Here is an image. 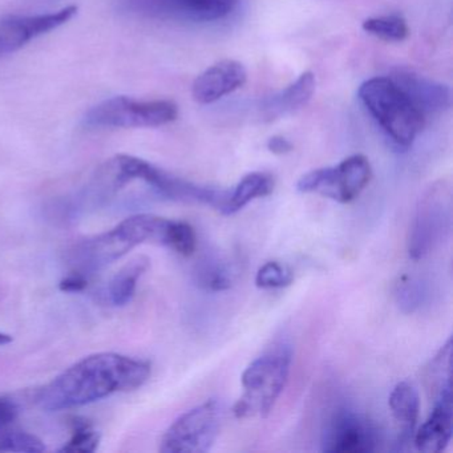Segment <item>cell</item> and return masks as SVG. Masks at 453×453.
I'll return each mask as SVG.
<instances>
[{"mask_svg":"<svg viewBox=\"0 0 453 453\" xmlns=\"http://www.w3.org/2000/svg\"><path fill=\"white\" fill-rule=\"evenodd\" d=\"M152 367L147 360L115 352L89 355L63 371L39 391L43 410L62 411L91 404L118 392L147 383Z\"/></svg>","mask_w":453,"mask_h":453,"instance_id":"obj_1","label":"cell"},{"mask_svg":"<svg viewBox=\"0 0 453 453\" xmlns=\"http://www.w3.org/2000/svg\"><path fill=\"white\" fill-rule=\"evenodd\" d=\"M169 219L153 214H136L94 237L79 241L67 253L73 273L88 277L100 272L145 242L164 245Z\"/></svg>","mask_w":453,"mask_h":453,"instance_id":"obj_2","label":"cell"},{"mask_svg":"<svg viewBox=\"0 0 453 453\" xmlns=\"http://www.w3.org/2000/svg\"><path fill=\"white\" fill-rule=\"evenodd\" d=\"M381 131L399 148H410L423 131L426 116L392 78L365 81L357 91Z\"/></svg>","mask_w":453,"mask_h":453,"instance_id":"obj_3","label":"cell"},{"mask_svg":"<svg viewBox=\"0 0 453 453\" xmlns=\"http://www.w3.org/2000/svg\"><path fill=\"white\" fill-rule=\"evenodd\" d=\"M291 362L293 349L285 342L256 357L243 371V394L233 407L235 418H266L285 389Z\"/></svg>","mask_w":453,"mask_h":453,"instance_id":"obj_4","label":"cell"},{"mask_svg":"<svg viewBox=\"0 0 453 453\" xmlns=\"http://www.w3.org/2000/svg\"><path fill=\"white\" fill-rule=\"evenodd\" d=\"M179 108L171 100H140L116 96L92 107L84 126L99 129L157 128L173 123Z\"/></svg>","mask_w":453,"mask_h":453,"instance_id":"obj_5","label":"cell"},{"mask_svg":"<svg viewBox=\"0 0 453 453\" xmlns=\"http://www.w3.org/2000/svg\"><path fill=\"white\" fill-rule=\"evenodd\" d=\"M452 229V190L445 181L431 185L416 206L408 234V254L418 261L444 242Z\"/></svg>","mask_w":453,"mask_h":453,"instance_id":"obj_6","label":"cell"},{"mask_svg":"<svg viewBox=\"0 0 453 453\" xmlns=\"http://www.w3.org/2000/svg\"><path fill=\"white\" fill-rule=\"evenodd\" d=\"M221 421V404L214 399L187 411L163 434L160 452H208L219 436Z\"/></svg>","mask_w":453,"mask_h":453,"instance_id":"obj_7","label":"cell"},{"mask_svg":"<svg viewBox=\"0 0 453 453\" xmlns=\"http://www.w3.org/2000/svg\"><path fill=\"white\" fill-rule=\"evenodd\" d=\"M371 165L367 157L354 155L333 168H319L303 174L296 182L301 193H315L335 203L354 201L371 180Z\"/></svg>","mask_w":453,"mask_h":453,"instance_id":"obj_8","label":"cell"},{"mask_svg":"<svg viewBox=\"0 0 453 453\" xmlns=\"http://www.w3.org/2000/svg\"><path fill=\"white\" fill-rule=\"evenodd\" d=\"M381 434L372 420L351 410L338 408L326 421L320 449L328 453H367L380 448Z\"/></svg>","mask_w":453,"mask_h":453,"instance_id":"obj_9","label":"cell"},{"mask_svg":"<svg viewBox=\"0 0 453 453\" xmlns=\"http://www.w3.org/2000/svg\"><path fill=\"white\" fill-rule=\"evenodd\" d=\"M237 0H121V9L158 19L211 23L232 14Z\"/></svg>","mask_w":453,"mask_h":453,"instance_id":"obj_10","label":"cell"},{"mask_svg":"<svg viewBox=\"0 0 453 453\" xmlns=\"http://www.w3.org/2000/svg\"><path fill=\"white\" fill-rule=\"evenodd\" d=\"M76 14L78 7L67 6L49 14L0 18V58L14 54L35 39L62 27Z\"/></svg>","mask_w":453,"mask_h":453,"instance_id":"obj_11","label":"cell"},{"mask_svg":"<svg viewBox=\"0 0 453 453\" xmlns=\"http://www.w3.org/2000/svg\"><path fill=\"white\" fill-rule=\"evenodd\" d=\"M248 81V71L242 63L222 60L203 71L192 87V96L198 104H211L238 91Z\"/></svg>","mask_w":453,"mask_h":453,"instance_id":"obj_12","label":"cell"},{"mask_svg":"<svg viewBox=\"0 0 453 453\" xmlns=\"http://www.w3.org/2000/svg\"><path fill=\"white\" fill-rule=\"evenodd\" d=\"M453 396L452 391L445 392L434 400V410L428 418L413 434V445L418 452H442L452 439Z\"/></svg>","mask_w":453,"mask_h":453,"instance_id":"obj_13","label":"cell"},{"mask_svg":"<svg viewBox=\"0 0 453 453\" xmlns=\"http://www.w3.org/2000/svg\"><path fill=\"white\" fill-rule=\"evenodd\" d=\"M315 75L310 71L302 73L290 86L261 103L259 116L264 121H275L293 115L306 107L315 92Z\"/></svg>","mask_w":453,"mask_h":453,"instance_id":"obj_14","label":"cell"},{"mask_svg":"<svg viewBox=\"0 0 453 453\" xmlns=\"http://www.w3.org/2000/svg\"><path fill=\"white\" fill-rule=\"evenodd\" d=\"M389 78L404 89L424 116L442 112L450 107L449 88L442 84L410 71H397Z\"/></svg>","mask_w":453,"mask_h":453,"instance_id":"obj_15","label":"cell"},{"mask_svg":"<svg viewBox=\"0 0 453 453\" xmlns=\"http://www.w3.org/2000/svg\"><path fill=\"white\" fill-rule=\"evenodd\" d=\"M388 405L392 418L399 428L396 449H407V445L412 442L420 412L418 389L410 381H400L389 394Z\"/></svg>","mask_w":453,"mask_h":453,"instance_id":"obj_16","label":"cell"},{"mask_svg":"<svg viewBox=\"0 0 453 453\" xmlns=\"http://www.w3.org/2000/svg\"><path fill=\"white\" fill-rule=\"evenodd\" d=\"M273 190L274 179L269 173L253 172L246 174L234 189L229 190L226 201L219 211L225 216H233L242 211L251 201L272 195Z\"/></svg>","mask_w":453,"mask_h":453,"instance_id":"obj_17","label":"cell"},{"mask_svg":"<svg viewBox=\"0 0 453 453\" xmlns=\"http://www.w3.org/2000/svg\"><path fill=\"white\" fill-rule=\"evenodd\" d=\"M150 262L147 257H137L111 280L107 288V298L111 304L121 307L132 301L136 293L137 283L150 267Z\"/></svg>","mask_w":453,"mask_h":453,"instance_id":"obj_18","label":"cell"},{"mask_svg":"<svg viewBox=\"0 0 453 453\" xmlns=\"http://www.w3.org/2000/svg\"><path fill=\"white\" fill-rule=\"evenodd\" d=\"M452 349L449 338L424 370V386L432 402L440 395L452 391Z\"/></svg>","mask_w":453,"mask_h":453,"instance_id":"obj_19","label":"cell"},{"mask_svg":"<svg viewBox=\"0 0 453 453\" xmlns=\"http://www.w3.org/2000/svg\"><path fill=\"white\" fill-rule=\"evenodd\" d=\"M195 280L197 286L208 291L229 290L233 285L232 267L219 257L206 256L195 267Z\"/></svg>","mask_w":453,"mask_h":453,"instance_id":"obj_20","label":"cell"},{"mask_svg":"<svg viewBox=\"0 0 453 453\" xmlns=\"http://www.w3.org/2000/svg\"><path fill=\"white\" fill-rule=\"evenodd\" d=\"M362 27L370 35L392 43L405 41L410 34L407 22L399 15L368 18L363 22Z\"/></svg>","mask_w":453,"mask_h":453,"instance_id":"obj_21","label":"cell"},{"mask_svg":"<svg viewBox=\"0 0 453 453\" xmlns=\"http://www.w3.org/2000/svg\"><path fill=\"white\" fill-rule=\"evenodd\" d=\"M164 246L182 257H190L197 248V235L187 222L171 221L166 227Z\"/></svg>","mask_w":453,"mask_h":453,"instance_id":"obj_22","label":"cell"},{"mask_svg":"<svg viewBox=\"0 0 453 453\" xmlns=\"http://www.w3.org/2000/svg\"><path fill=\"white\" fill-rule=\"evenodd\" d=\"M100 434L88 421L75 418L73 421V434L70 440L60 448V452L89 453L95 452L99 447Z\"/></svg>","mask_w":453,"mask_h":453,"instance_id":"obj_23","label":"cell"},{"mask_svg":"<svg viewBox=\"0 0 453 453\" xmlns=\"http://www.w3.org/2000/svg\"><path fill=\"white\" fill-rule=\"evenodd\" d=\"M43 441L35 434L22 431L0 429V452H44Z\"/></svg>","mask_w":453,"mask_h":453,"instance_id":"obj_24","label":"cell"},{"mask_svg":"<svg viewBox=\"0 0 453 453\" xmlns=\"http://www.w3.org/2000/svg\"><path fill=\"white\" fill-rule=\"evenodd\" d=\"M293 280L294 275L291 270L277 261L262 265L256 275V286L262 290L288 288Z\"/></svg>","mask_w":453,"mask_h":453,"instance_id":"obj_25","label":"cell"},{"mask_svg":"<svg viewBox=\"0 0 453 453\" xmlns=\"http://www.w3.org/2000/svg\"><path fill=\"white\" fill-rule=\"evenodd\" d=\"M396 303L405 314L416 311L423 303L424 290L418 280L404 277L399 280L395 291Z\"/></svg>","mask_w":453,"mask_h":453,"instance_id":"obj_26","label":"cell"},{"mask_svg":"<svg viewBox=\"0 0 453 453\" xmlns=\"http://www.w3.org/2000/svg\"><path fill=\"white\" fill-rule=\"evenodd\" d=\"M19 408L9 397L0 396V429L7 428L18 418Z\"/></svg>","mask_w":453,"mask_h":453,"instance_id":"obj_27","label":"cell"},{"mask_svg":"<svg viewBox=\"0 0 453 453\" xmlns=\"http://www.w3.org/2000/svg\"><path fill=\"white\" fill-rule=\"evenodd\" d=\"M88 286V280L84 275L73 273V274L65 277L59 283V288L65 293H81Z\"/></svg>","mask_w":453,"mask_h":453,"instance_id":"obj_28","label":"cell"},{"mask_svg":"<svg viewBox=\"0 0 453 453\" xmlns=\"http://www.w3.org/2000/svg\"><path fill=\"white\" fill-rule=\"evenodd\" d=\"M267 150H269L273 155H288V153L293 150V144H291L286 137L273 136L270 137L269 142H267Z\"/></svg>","mask_w":453,"mask_h":453,"instance_id":"obj_29","label":"cell"},{"mask_svg":"<svg viewBox=\"0 0 453 453\" xmlns=\"http://www.w3.org/2000/svg\"><path fill=\"white\" fill-rule=\"evenodd\" d=\"M12 335H9V334L0 333V346H4V344L12 343Z\"/></svg>","mask_w":453,"mask_h":453,"instance_id":"obj_30","label":"cell"}]
</instances>
